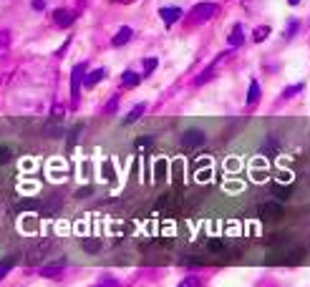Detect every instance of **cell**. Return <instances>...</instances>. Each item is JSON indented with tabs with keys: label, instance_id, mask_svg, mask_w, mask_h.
Masks as SVG:
<instances>
[{
	"label": "cell",
	"instance_id": "27",
	"mask_svg": "<svg viewBox=\"0 0 310 287\" xmlns=\"http://www.w3.org/2000/svg\"><path fill=\"white\" fill-rule=\"evenodd\" d=\"M33 8H35V10H43L46 3H43V0H33Z\"/></svg>",
	"mask_w": 310,
	"mask_h": 287
},
{
	"label": "cell",
	"instance_id": "30",
	"mask_svg": "<svg viewBox=\"0 0 310 287\" xmlns=\"http://www.w3.org/2000/svg\"><path fill=\"white\" fill-rule=\"evenodd\" d=\"M287 3H290V5H298V3H300V0H287Z\"/></svg>",
	"mask_w": 310,
	"mask_h": 287
},
{
	"label": "cell",
	"instance_id": "20",
	"mask_svg": "<svg viewBox=\"0 0 310 287\" xmlns=\"http://www.w3.org/2000/svg\"><path fill=\"white\" fill-rule=\"evenodd\" d=\"M10 156H13V154H10V149H8V146H0V164H8V161H10Z\"/></svg>",
	"mask_w": 310,
	"mask_h": 287
},
{
	"label": "cell",
	"instance_id": "8",
	"mask_svg": "<svg viewBox=\"0 0 310 287\" xmlns=\"http://www.w3.org/2000/svg\"><path fill=\"white\" fill-rule=\"evenodd\" d=\"M131 35H134V30L129 28V26H124V28H119V33L114 35V40H111V43H114L116 48H121V46H126V43L131 40Z\"/></svg>",
	"mask_w": 310,
	"mask_h": 287
},
{
	"label": "cell",
	"instance_id": "17",
	"mask_svg": "<svg viewBox=\"0 0 310 287\" xmlns=\"http://www.w3.org/2000/svg\"><path fill=\"white\" fill-rule=\"evenodd\" d=\"M267 35H270V28H267V26H260V28H255V33H252V38H255L257 43H262Z\"/></svg>",
	"mask_w": 310,
	"mask_h": 287
},
{
	"label": "cell",
	"instance_id": "31",
	"mask_svg": "<svg viewBox=\"0 0 310 287\" xmlns=\"http://www.w3.org/2000/svg\"><path fill=\"white\" fill-rule=\"evenodd\" d=\"M114 3H131V0H114Z\"/></svg>",
	"mask_w": 310,
	"mask_h": 287
},
{
	"label": "cell",
	"instance_id": "14",
	"mask_svg": "<svg viewBox=\"0 0 310 287\" xmlns=\"http://www.w3.org/2000/svg\"><path fill=\"white\" fill-rule=\"evenodd\" d=\"M167 179V161L164 159H156L154 164V181H164Z\"/></svg>",
	"mask_w": 310,
	"mask_h": 287
},
{
	"label": "cell",
	"instance_id": "23",
	"mask_svg": "<svg viewBox=\"0 0 310 287\" xmlns=\"http://www.w3.org/2000/svg\"><path fill=\"white\" fill-rule=\"evenodd\" d=\"M10 267H13V262H10V259H5V262L0 264V280H3V277L8 275V270H10Z\"/></svg>",
	"mask_w": 310,
	"mask_h": 287
},
{
	"label": "cell",
	"instance_id": "16",
	"mask_svg": "<svg viewBox=\"0 0 310 287\" xmlns=\"http://www.w3.org/2000/svg\"><path fill=\"white\" fill-rule=\"evenodd\" d=\"M273 194H275L278 199H287V197L293 194V187H273Z\"/></svg>",
	"mask_w": 310,
	"mask_h": 287
},
{
	"label": "cell",
	"instance_id": "10",
	"mask_svg": "<svg viewBox=\"0 0 310 287\" xmlns=\"http://www.w3.org/2000/svg\"><path fill=\"white\" fill-rule=\"evenodd\" d=\"M61 270H63V259H58L56 264H46V267L40 270V275H43V277H58Z\"/></svg>",
	"mask_w": 310,
	"mask_h": 287
},
{
	"label": "cell",
	"instance_id": "22",
	"mask_svg": "<svg viewBox=\"0 0 310 287\" xmlns=\"http://www.w3.org/2000/svg\"><path fill=\"white\" fill-rule=\"evenodd\" d=\"M144 71H147V73H154L156 71V58H147V60H144Z\"/></svg>",
	"mask_w": 310,
	"mask_h": 287
},
{
	"label": "cell",
	"instance_id": "4",
	"mask_svg": "<svg viewBox=\"0 0 310 287\" xmlns=\"http://www.w3.org/2000/svg\"><path fill=\"white\" fill-rule=\"evenodd\" d=\"M84 71H86L84 63L73 66V71H71V98H73V101H78V88H81V81H84V78H81Z\"/></svg>",
	"mask_w": 310,
	"mask_h": 287
},
{
	"label": "cell",
	"instance_id": "13",
	"mask_svg": "<svg viewBox=\"0 0 310 287\" xmlns=\"http://www.w3.org/2000/svg\"><path fill=\"white\" fill-rule=\"evenodd\" d=\"M121 86L124 88H136L139 86V76H136L134 71H126L124 76H121Z\"/></svg>",
	"mask_w": 310,
	"mask_h": 287
},
{
	"label": "cell",
	"instance_id": "26",
	"mask_svg": "<svg viewBox=\"0 0 310 287\" xmlns=\"http://www.w3.org/2000/svg\"><path fill=\"white\" fill-rule=\"evenodd\" d=\"M210 161H212V159H207V156H202V159H197V167H199V169H202V167H207V164H210Z\"/></svg>",
	"mask_w": 310,
	"mask_h": 287
},
{
	"label": "cell",
	"instance_id": "3",
	"mask_svg": "<svg viewBox=\"0 0 310 287\" xmlns=\"http://www.w3.org/2000/svg\"><path fill=\"white\" fill-rule=\"evenodd\" d=\"M215 13H217V5H215V3H197V5L189 10V20L204 23V20H210Z\"/></svg>",
	"mask_w": 310,
	"mask_h": 287
},
{
	"label": "cell",
	"instance_id": "11",
	"mask_svg": "<svg viewBox=\"0 0 310 287\" xmlns=\"http://www.w3.org/2000/svg\"><path fill=\"white\" fill-rule=\"evenodd\" d=\"M260 96H262V91H260V84L257 81H250V88H247V104H257L260 101Z\"/></svg>",
	"mask_w": 310,
	"mask_h": 287
},
{
	"label": "cell",
	"instance_id": "28",
	"mask_svg": "<svg viewBox=\"0 0 310 287\" xmlns=\"http://www.w3.org/2000/svg\"><path fill=\"white\" fill-rule=\"evenodd\" d=\"M98 287H116V282H114V280H101Z\"/></svg>",
	"mask_w": 310,
	"mask_h": 287
},
{
	"label": "cell",
	"instance_id": "21",
	"mask_svg": "<svg viewBox=\"0 0 310 287\" xmlns=\"http://www.w3.org/2000/svg\"><path fill=\"white\" fill-rule=\"evenodd\" d=\"M81 131H84V126H81V124H78V126H76V129H73V131H71V134H68V144H71V146H73V144H76V139H78V134H81Z\"/></svg>",
	"mask_w": 310,
	"mask_h": 287
},
{
	"label": "cell",
	"instance_id": "5",
	"mask_svg": "<svg viewBox=\"0 0 310 287\" xmlns=\"http://www.w3.org/2000/svg\"><path fill=\"white\" fill-rule=\"evenodd\" d=\"M182 141H184V146H189V149H197V146L204 144V134H202L199 129H189V131H184Z\"/></svg>",
	"mask_w": 310,
	"mask_h": 287
},
{
	"label": "cell",
	"instance_id": "6",
	"mask_svg": "<svg viewBox=\"0 0 310 287\" xmlns=\"http://www.w3.org/2000/svg\"><path fill=\"white\" fill-rule=\"evenodd\" d=\"M53 20H56V26L68 28V26L76 20V10H66V8H61V10H56V13H53Z\"/></svg>",
	"mask_w": 310,
	"mask_h": 287
},
{
	"label": "cell",
	"instance_id": "19",
	"mask_svg": "<svg viewBox=\"0 0 310 287\" xmlns=\"http://www.w3.org/2000/svg\"><path fill=\"white\" fill-rule=\"evenodd\" d=\"M84 250H86V252H98L101 244H98V239H86V242H84Z\"/></svg>",
	"mask_w": 310,
	"mask_h": 287
},
{
	"label": "cell",
	"instance_id": "29",
	"mask_svg": "<svg viewBox=\"0 0 310 287\" xmlns=\"http://www.w3.org/2000/svg\"><path fill=\"white\" fill-rule=\"evenodd\" d=\"M86 194H91V187H84V189L78 192V197H86Z\"/></svg>",
	"mask_w": 310,
	"mask_h": 287
},
{
	"label": "cell",
	"instance_id": "15",
	"mask_svg": "<svg viewBox=\"0 0 310 287\" xmlns=\"http://www.w3.org/2000/svg\"><path fill=\"white\" fill-rule=\"evenodd\" d=\"M8 48H10V33L8 30H0V58L8 56Z\"/></svg>",
	"mask_w": 310,
	"mask_h": 287
},
{
	"label": "cell",
	"instance_id": "18",
	"mask_svg": "<svg viewBox=\"0 0 310 287\" xmlns=\"http://www.w3.org/2000/svg\"><path fill=\"white\" fill-rule=\"evenodd\" d=\"M141 114H144V106H141V104H139V106H134V109L129 111V116H126V124H134Z\"/></svg>",
	"mask_w": 310,
	"mask_h": 287
},
{
	"label": "cell",
	"instance_id": "24",
	"mask_svg": "<svg viewBox=\"0 0 310 287\" xmlns=\"http://www.w3.org/2000/svg\"><path fill=\"white\" fill-rule=\"evenodd\" d=\"M295 30H298V23H290V26H287V30H285V35H287V38H290V35H293V33H295Z\"/></svg>",
	"mask_w": 310,
	"mask_h": 287
},
{
	"label": "cell",
	"instance_id": "7",
	"mask_svg": "<svg viewBox=\"0 0 310 287\" xmlns=\"http://www.w3.org/2000/svg\"><path fill=\"white\" fill-rule=\"evenodd\" d=\"M159 15H161V20H164L167 26H172V23H177V20L182 18V10H179V8H161Z\"/></svg>",
	"mask_w": 310,
	"mask_h": 287
},
{
	"label": "cell",
	"instance_id": "25",
	"mask_svg": "<svg viewBox=\"0 0 310 287\" xmlns=\"http://www.w3.org/2000/svg\"><path fill=\"white\" fill-rule=\"evenodd\" d=\"M179 287H197V280H194V277H189V280H184Z\"/></svg>",
	"mask_w": 310,
	"mask_h": 287
},
{
	"label": "cell",
	"instance_id": "2",
	"mask_svg": "<svg viewBox=\"0 0 310 287\" xmlns=\"http://www.w3.org/2000/svg\"><path fill=\"white\" fill-rule=\"evenodd\" d=\"M257 214H260L262 222H280L285 212H282V207H280L278 201H262L257 207Z\"/></svg>",
	"mask_w": 310,
	"mask_h": 287
},
{
	"label": "cell",
	"instance_id": "12",
	"mask_svg": "<svg viewBox=\"0 0 310 287\" xmlns=\"http://www.w3.org/2000/svg\"><path fill=\"white\" fill-rule=\"evenodd\" d=\"M104 76H106V71H104V68H96V71H91V73L84 78V84H86L89 88H93L98 81H101V78H104Z\"/></svg>",
	"mask_w": 310,
	"mask_h": 287
},
{
	"label": "cell",
	"instance_id": "1",
	"mask_svg": "<svg viewBox=\"0 0 310 287\" xmlns=\"http://www.w3.org/2000/svg\"><path fill=\"white\" fill-rule=\"evenodd\" d=\"M305 257V250H275L267 255L270 264H298Z\"/></svg>",
	"mask_w": 310,
	"mask_h": 287
},
{
	"label": "cell",
	"instance_id": "9",
	"mask_svg": "<svg viewBox=\"0 0 310 287\" xmlns=\"http://www.w3.org/2000/svg\"><path fill=\"white\" fill-rule=\"evenodd\" d=\"M245 40V33H242V26H235L232 28V35H230V48H240Z\"/></svg>",
	"mask_w": 310,
	"mask_h": 287
}]
</instances>
